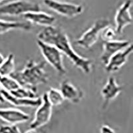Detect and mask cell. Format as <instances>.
I'll use <instances>...</instances> for the list:
<instances>
[{
    "mask_svg": "<svg viewBox=\"0 0 133 133\" xmlns=\"http://www.w3.org/2000/svg\"><path fill=\"white\" fill-rule=\"evenodd\" d=\"M37 40L55 46L84 73L89 74L91 73L92 61L76 53L72 47L68 36L59 27L53 25L45 27L37 34Z\"/></svg>",
    "mask_w": 133,
    "mask_h": 133,
    "instance_id": "cell-1",
    "label": "cell"
},
{
    "mask_svg": "<svg viewBox=\"0 0 133 133\" xmlns=\"http://www.w3.org/2000/svg\"><path fill=\"white\" fill-rule=\"evenodd\" d=\"M45 63L37 62L33 59L27 61L21 71H14L9 77L15 79L20 87L30 88L37 91V87L48 82V75L45 70Z\"/></svg>",
    "mask_w": 133,
    "mask_h": 133,
    "instance_id": "cell-2",
    "label": "cell"
},
{
    "mask_svg": "<svg viewBox=\"0 0 133 133\" xmlns=\"http://www.w3.org/2000/svg\"><path fill=\"white\" fill-rule=\"evenodd\" d=\"M41 11L38 3L30 1H15L7 2L0 6V15L9 16L23 15L29 12H37Z\"/></svg>",
    "mask_w": 133,
    "mask_h": 133,
    "instance_id": "cell-3",
    "label": "cell"
},
{
    "mask_svg": "<svg viewBox=\"0 0 133 133\" xmlns=\"http://www.w3.org/2000/svg\"><path fill=\"white\" fill-rule=\"evenodd\" d=\"M110 25V21L108 19H99L75 41L77 45L85 49H89L98 41L100 34L106 27Z\"/></svg>",
    "mask_w": 133,
    "mask_h": 133,
    "instance_id": "cell-4",
    "label": "cell"
},
{
    "mask_svg": "<svg viewBox=\"0 0 133 133\" xmlns=\"http://www.w3.org/2000/svg\"><path fill=\"white\" fill-rule=\"evenodd\" d=\"M37 45L43 56L60 75L66 74V71L63 63V55L55 46L37 40Z\"/></svg>",
    "mask_w": 133,
    "mask_h": 133,
    "instance_id": "cell-5",
    "label": "cell"
},
{
    "mask_svg": "<svg viewBox=\"0 0 133 133\" xmlns=\"http://www.w3.org/2000/svg\"><path fill=\"white\" fill-rule=\"evenodd\" d=\"M43 3L46 5V6L48 7L50 9L54 11L55 12L69 18H73L81 14L84 9L81 5L69 2L46 0L44 1Z\"/></svg>",
    "mask_w": 133,
    "mask_h": 133,
    "instance_id": "cell-6",
    "label": "cell"
},
{
    "mask_svg": "<svg viewBox=\"0 0 133 133\" xmlns=\"http://www.w3.org/2000/svg\"><path fill=\"white\" fill-rule=\"evenodd\" d=\"M52 106L47 98V94L44 93L41 98V103L35 112L34 118L31 123L30 129H35L47 124L51 120L52 115Z\"/></svg>",
    "mask_w": 133,
    "mask_h": 133,
    "instance_id": "cell-7",
    "label": "cell"
},
{
    "mask_svg": "<svg viewBox=\"0 0 133 133\" xmlns=\"http://www.w3.org/2000/svg\"><path fill=\"white\" fill-rule=\"evenodd\" d=\"M132 1H126L116 11L115 16L116 33H122L125 27L132 23V17L130 14V8H132Z\"/></svg>",
    "mask_w": 133,
    "mask_h": 133,
    "instance_id": "cell-8",
    "label": "cell"
},
{
    "mask_svg": "<svg viewBox=\"0 0 133 133\" xmlns=\"http://www.w3.org/2000/svg\"><path fill=\"white\" fill-rule=\"evenodd\" d=\"M130 44L127 40H113L104 42L103 45V53L101 56L103 63L106 65L114 55L129 47Z\"/></svg>",
    "mask_w": 133,
    "mask_h": 133,
    "instance_id": "cell-9",
    "label": "cell"
},
{
    "mask_svg": "<svg viewBox=\"0 0 133 133\" xmlns=\"http://www.w3.org/2000/svg\"><path fill=\"white\" fill-rule=\"evenodd\" d=\"M0 118L9 123V125H16L29 121L30 116L19 109L8 108L0 109Z\"/></svg>",
    "mask_w": 133,
    "mask_h": 133,
    "instance_id": "cell-10",
    "label": "cell"
},
{
    "mask_svg": "<svg viewBox=\"0 0 133 133\" xmlns=\"http://www.w3.org/2000/svg\"><path fill=\"white\" fill-rule=\"evenodd\" d=\"M132 51V44H130L129 47L114 55L109 59L108 63L105 65L106 71L109 73L118 71L127 63L128 57L131 54Z\"/></svg>",
    "mask_w": 133,
    "mask_h": 133,
    "instance_id": "cell-11",
    "label": "cell"
},
{
    "mask_svg": "<svg viewBox=\"0 0 133 133\" xmlns=\"http://www.w3.org/2000/svg\"><path fill=\"white\" fill-rule=\"evenodd\" d=\"M64 99L77 104L81 101L83 97V92L79 87L75 86L69 80H65L61 83L60 90Z\"/></svg>",
    "mask_w": 133,
    "mask_h": 133,
    "instance_id": "cell-12",
    "label": "cell"
},
{
    "mask_svg": "<svg viewBox=\"0 0 133 133\" xmlns=\"http://www.w3.org/2000/svg\"><path fill=\"white\" fill-rule=\"evenodd\" d=\"M123 87L116 83L115 77H109L106 85L103 87L101 90V95L104 100L103 108L105 109L109 103L121 93Z\"/></svg>",
    "mask_w": 133,
    "mask_h": 133,
    "instance_id": "cell-13",
    "label": "cell"
},
{
    "mask_svg": "<svg viewBox=\"0 0 133 133\" xmlns=\"http://www.w3.org/2000/svg\"><path fill=\"white\" fill-rule=\"evenodd\" d=\"M23 18L30 23L39 25L49 27L53 25L55 21V17L52 15L43 12V11H37V12H29L23 15Z\"/></svg>",
    "mask_w": 133,
    "mask_h": 133,
    "instance_id": "cell-14",
    "label": "cell"
},
{
    "mask_svg": "<svg viewBox=\"0 0 133 133\" xmlns=\"http://www.w3.org/2000/svg\"><path fill=\"white\" fill-rule=\"evenodd\" d=\"M2 95H3L5 101H7L14 106L35 107H39L41 103V99L39 97L35 98V99H23V98H15L14 96L11 95L9 92L4 91V90L2 92Z\"/></svg>",
    "mask_w": 133,
    "mask_h": 133,
    "instance_id": "cell-15",
    "label": "cell"
},
{
    "mask_svg": "<svg viewBox=\"0 0 133 133\" xmlns=\"http://www.w3.org/2000/svg\"><path fill=\"white\" fill-rule=\"evenodd\" d=\"M31 28V23L28 21H12L0 19V35L13 29L29 31Z\"/></svg>",
    "mask_w": 133,
    "mask_h": 133,
    "instance_id": "cell-16",
    "label": "cell"
},
{
    "mask_svg": "<svg viewBox=\"0 0 133 133\" xmlns=\"http://www.w3.org/2000/svg\"><path fill=\"white\" fill-rule=\"evenodd\" d=\"M15 71V59L13 53L10 54L4 59L0 66V75L10 76Z\"/></svg>",
    "mask_w": 133,
    "mask_h": 133,
    "instance_id": "cell-17",
    "label": "cell"
},
{
    "mask_svg": "<svg viewBox=\"0 0 133 133\" xmlns=\"http://www.w3.org/2000/svg\"><path fill=\"white\" fill-rule=\"evenodd\" d=\"M9 93L15 98H23V99H35L37 98V91L31 89L30 88L19 87L18 89Z\"/></svg>",
    "mask_w": 133,
    "mask_h": 133,
    "instance_id": "cell-18",
    "label": "cell"
},
{
    "mask_svg": "<svg viewBox=\"0 0 133 133\" xmlns=\"http://www.w3.org/2000/svg\"><path fill=\"white\" fill-rule=\"evenodd\" d=\"M0 85L4 91L11 92L20 87L18 83L9 76L0 75Z\"/></svg>",
    "mask_w": 133,
    "mask_h": 133,
    "instance_id": "cell-19",
    "label": "cell"
},
{
    "mask_svg": "<svg viewBox=\"0 0 133 133\" xmlns=\"http://www.w3.org/2000/svg\"><path fill=\"white\" fill-rule=\"evenodd\" d=\"M46 94H47L49 101L52 106L60 105L63 103L65 100L61 91L55 88H51L48 92H46Z\"/></svg>",
    "mask_w": 133,
    "mask_h": 133,
    "instance_id": "cell-20",
    "label": "cell"
},
{
    "mask_svg": "<svg viewBox=\"0 0 133 133\" xmlns=\"http://www.w3.org/2000/svg\"><path fill=\"white\" fill-rule=\"evenodd\" d=\"M116 31L110 27H106L105 29H103L101 31V37L102 39L104 42H108V41H113L115 40V37L116 36Z\"/></svg>",
    "mask_w": 133,
    "mask_h": 133,
    "instance_id": "cell-21",
    "label": "cell"
},
{
    "mask_svg": "<svg viewBox=\"0 0 133 133\" xmlns=\"http://www.w3.org/2000/svg\"><path fill=\"white\" fill-rule=\"evenodd\" d=\"M0 133H21L17 125H3L0 127Z\"/></svg>",
    "mask_w": 133,
    "mask_h": 133,
    "instance_id": "cell-22",
    "label": "cell"
},
{
    "mask_svg": "<svg viewBox=\"0 0 133 133\" xmlns=\"http://www.w3.org/2000/svg\"><path fill=\"white\" fill-rule=\"evenodd\" d=\"M101 133H116L115 130L108 125H103L101 127Z\"/></svg>",
    "mask_w": 133,
    "mask_h": 133,
    "instance_id": "cell-23",
    "label": "cell"
},
{
    "mask_svg": "<svg viewBox=\"0 0 133 133\" xmlns=\"http://www.w3.org/2000/svg\"><path fill=\"white\" fill-rule=\"evenodd\" d=\"M3 88H2V87L1 86V85H0V103H3L5 101L4 98H3V95H2V92H3Z\"/></svg>",
    "mask_w": 133,
    "mask_h": 133,
    "instance_id": "cell-24",
    "label": "cell"
},
{
    "mask_svg": "<svg viewBox=\"0 0 133 133\" xmlns=\"http://www.w3.org/2000/svg\"><path fill=\"white\" fill-rule=\"evenodd\" d=\"M25 133H39L36 131L35 130H33V129H29V130H27Z\"/></svg>",
    "mask_w": 133,
    "mask_h": 133,
    "instance_id": "cell-25",
    "label": "cell"
},
{
    "mask_svg": "<svg viewBox=\"0 0 133 133\" xmlns=\"http://www.w3.org/2000/svg\"><path fill=\"white\" fill-rule=\"evenodd\" d=\"M5 58L2 55V53H0V66H1V65L2 64V63L3 62V61H4Z\"/></svg>",
    "mask_w": 133,
    "mask_h": 133,
    "instance_id": "cell-26",
    "label": "cell"
},
{
    "mask_svg": "<svg viewBox=\"0 0 133 133\" xmlns=\"http://www.w3.org/2000/svg\"><path fill=\"white\" fill-rule=\"evenodd\" d=\"M1 2H1V1H0V3H1Z\"/></svg>",
    "mask_w": 133,
    "mask_h": 133,
    "instance_id": "cell-27",
    "label": "cell"
}]
</instances>
